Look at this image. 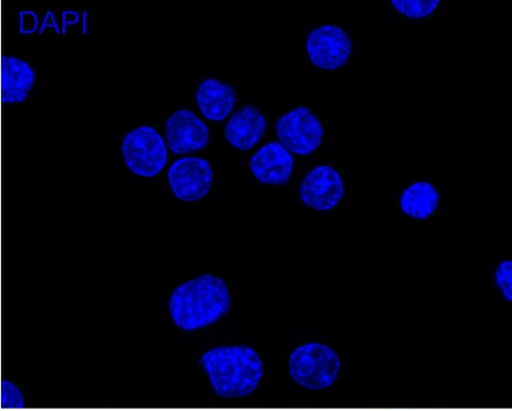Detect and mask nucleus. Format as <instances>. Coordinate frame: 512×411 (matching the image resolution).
<instances>
[{
	"mask_svg": "<svg viewBox=\"0 0 512 411\" xmlns=\"http://www.w3.org/2000/svg\"><path fill=\"white\" fill-rule=\"evenodd\" d=\"M231 294L220 276L203 274L172 291L168 308L172 323L179 330H205L231 310Z\"/></svg>",
	"mask_w": 512,
	"mask_h": 411,
	"instance_id": "1",
	"label": "nucleus"
},
{
	"mask_svg": "<svg viewBox=\"0 0 512 411\" xmlns=\"http://www.w3.org/2000/svg\"><path fill=\"white\" fill-rule=\"evenodd\" d=\"M200 365L216 395L223 399L245 398L261 383L265 368L258 351L248 346H222L203 353Z\"/></svg>",
	"mask_w": 512,
	"mask_h": 411,
	"instance_id": "2",
	"label": "nucleus"
},
{
	"mask_svg": "<svg viewBox=\"0 0 512 411\" xmlns=\"http://www.w3.org/2000/svg\"><path fill=\"white\" fill-rule=\"evenodd\" d=\"M341 370L340 356L325 343H305L293 350L289 357L291 378L306 390H326L340 378Z\"/></svg>",
	"mask_w": 512,
	"mask_h": 411,
	"instance_id": "3",
	"label": "nucleus"
},
{
	"mask_svg": "<svg viewBox=\"0 0 512 411\" xmlns=\"http://www.w3.org/2000/svg\"><path fill=\"white\" fill-rule=\"evenodd\" d=\"M126 167L134 175L153 178L167 166L168 147L154 127L142 125L128 132L122 145Z\"/></svg>",
	"mask_w": 512,
	"mask_h": 411,
	"instance_id": "4",
	"label": "nucleus"
},
{
	"mask_svg": "<svg viewBox=\"0 0 512 411\" xmlns=\"http://www.w3.org/2000/svg\"><path fill=\"white\" fill-rule=\"evenodd\" d=\"M276 133L286 151L299 156L318 151L325 137L320 119L306 107H298L278 118Z\"/></svg>",
	"mask_w": 512,
	"mask_h": 411,
	"instance_id": "5",
	"label": "nucleus"
},
{
	"mask_svg": "<svg viewBox=\"0 0 512 411\" xmlns=\"http://www.w3.org/2000/svg\"><path fill=\"white\" fill-rule=\"evenodd\" d=\"M306 50L308 58L315 67L336 71L348 64L353 46L350 36L343 28L323 25L308 34Z\"/></svg>",
	"mask_w": 512,
	"mask_h": 411,
	"instance_id": "6",
	"label": "nucleus"
},
{
	"mask_svg": "<svg viewBox=\"0 0 512 411\" xmlns=\"http://www.w3.org/2000/svg\"><path fill=\"white\" fill-rule=\"evenodd\" d=\"M168 181L175 197L184 203L205 199L213 188L214 171L210 163L197 156H187L172 163Z\"/></svg>",
	"mask_w": 512,
	"mask_h": 411,
	"instance_id": "7",
	"label": "nucleus"
},
{
	"mask_svg": "<svg viewBox=\"0 0 512 411\" xmlns=\"http://www.w3.org/2000/svg\"><path fill=\"white\" fill-rule=\"evenodd\" d=\"M345 188L342 176L329 166H319L310 171L299 189L300 200L316 212H330L341 203Z\"/></svg>",
	"mask_w": 512,
	"mask_h": 411,
	"instance_id": "8",
	"label": "nucleus"
},
{
	"mask_svg": "<svg viewBox=\"0 0 512 411\" xmlns=\"http://www.w3.org/2000/svg\"><path fill=\"white\" fill-rule=\"evenodd\" d=\"M165 137L171 152L187 155L202 151L209 144L208 126L194 112L177 110L165 122Z\"/></svg>",
	"mask_w": 512,
	"mask_h": 411,
	"instance_id": "9",
	"label": "nucleus"
},
{
	"mask_svg": "<svg viewBox=\"0 0 512 411\" xmlns=\"http://www.w3.org/2000/svg\"><path fill=\"white\" fill-rule=\"evenodd\" d=\"M250 167L256 181L281 186L289 183L295 160L280 143L273 141L252 156Z\"/></svg>",
	"mask_w": 512,
	"mask_h": 411,
	"instance_id": "10",
	"label": "nucleus"
},
{
	"mask_svg": "<svg viewBox=\"0 0 512 411\" xmlns=\"http://www.w3.org/2000/svg\"><path fill=\"white\" fill-rule=\"evenodd\" d=\"M267 127V118L258 108L244 106L230 117L224 133L233 148L248 152L265 137Z\"/></svg>",
	"mask_w": 512,
	"mask_h": 411,
	"instance_id": "11",
	"label": "nucleus"
},
{
	"mask_svg": "<svg viewBox=\"0 0 512 411\" xmlns=\"http://www.w3.org/2000/svg\"><path fill=\"white\" fill-rule=\"evenodd\" d=\"M201 114L210 122H223L236 106L235 89L227 82L208 78L201 82L195 93Z\"/></svg>",
	"mask_w": 512,
	"mask_h": 411,
	"instance_id": "12",
	"label": "nucleus"
},
{
	"mask_svg": "<svg viewBox=\"0 0 512 411\" xmlns=\"http://www.w3.org/2000/svg\"><path fill=\"white\" fill-rule=\"evenodd\" d=\"M35 84V72L27 62L17 57H2V101L21 103L27 100Z\"/></svg>",
	"mask_w": 512,
	"mask_h": 411,
	"instance_id": "13",
	"label": "nucleus"
},
{
	"mask_svg": "<svg viewBox=\"0 0 512 411\" xmlns=\"http://www.w3.org/2000/svg\"><path fill=\"white\" fill-rule=\"evenodd\" d=\"M440 194L435 186L426 181L413 183L406 188L399 200L402 212L414 220L424 221L438 211Z\"/></svg>",
	"mask_w": 512,
	"mask_h": 411,
	"instance_id": "14",
	"label": "nucleus"
},
{
	"mask_svg": "<svg viewBox=\"0 0 512 411\" xmlns=\"http://www.w3.org/2000/svg\"><path fill=\"white\" fill-rule=\"evenodd\" d=\"M441 4L440 0H393L394 9L409 19H425L432 16Z\"/></svg>",
	"mask_w": 512,
	"mask_h": 411,
	"instance_id": "15",
	"label": "nucleus"
},
{
	"mask_svg": "<svg viewBox=\"0 0 512 411\" xmlns=\"http://www.w3.org/2000/svg\"><path fill=\"white\" fill-rule=\"evenodd\" d=\"M0 405L3 409H24L26 406L20 388L11 380L4 379L0 384Z\"/></svg>",
	"mask_w": 512,
	"mask_h": 411,
	"instance_id": "16",
	"label": "nucleus"
},
{
	"mask_svg": "<svg viewBox=\"0 0 512 411\" xmlns=\"http://www.w3.org/2000/svg\"><path fill=\"white\" fill-rule=\"evenodd\" d=\"M496 288L507 302H512V261L504 260L494 272Z\"/></svg>",
	"mask_w": 512,
	"mask_h": 411,
	"instance_id": "17",
	"label": "nucleus"
}]
</instances>
